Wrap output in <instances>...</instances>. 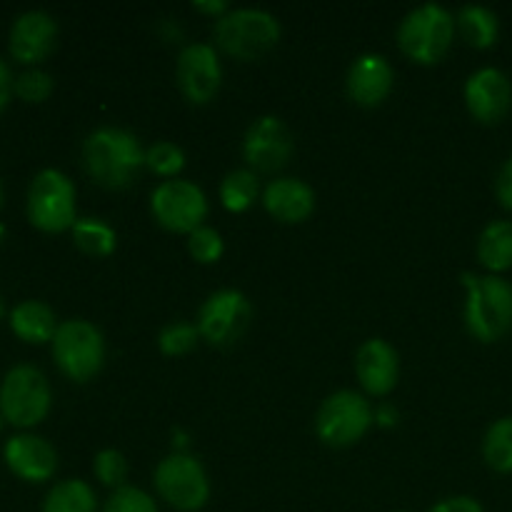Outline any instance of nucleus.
Here are the masks:
<instances>
[{
    "label": "nucleus",
    "instance_id": "nucleus-1",
    "mask_svg": "<svg viewBox=\"0 0 512 512\" xmlns=\"http://www.w3.org/2000/svg\"><path fill=\"white\" fill-rule=\"evenodd\" d=\"M83 165L90 178L108 190L133 185L145 168V150L133 133L123 128H98L85 138Z\"/></svg>",
    "mask_w": 512,
    "mask_h": 512
},
{
    "label": "nucleus",
    "instance_id": "nucleus-2",
    "mask_svg": "<svg viewBox=\"0 0 512 512\" xmlns=\"http://www.w3.org/2000/svg\"><path fill=\"white\" fill-rule=\"evenodd\" d=\"M465 325L480 343H495L512 328V285L498 275L465 273Z\"/></svg>",
    "mask_w": 512,
    "mask_h": 512
},
{
    "label": "nucleus",
    "instance_id": "nucleus-3",
    "mask_svg": "<svg viewBox=\"0 0 512 512\" xmlns=\"http://www.w3.org/2000/svg\"><path fill=\"white\" fill-rule=\"evenodd\" d=\"M455 38V18L438 3L410 10L398 28V45L413 63L435 65L445 58Z\"/></svg>",
    "mask_w": 512,
    "mask_h": 512
},
{
    "label": "nucleus",
    "instance_id": "nucleus-4",
    "mask_svg": "<svg viewBox=\"0 0 512 512\" xmlns=\"http://www.w3.org/2000/svg\"><path fill=\"white\" fill-rule=\"evenodd\" d=\"M280 23L268 10H230L215 23V43L238 60H258L278 45Z\"/></svg>",
    "mask_w": 512,
    "mask_h": 512
},
{
    "label": "nucleus",
    "instance_id": "nucleus-5",
    "mask_svg": "<svg viewBox=\"0 0 512 512\" xmlns=\"http://www.w3.org/2000/svg\"><path fill=\"white\" fill-rule=\"evenodd\" d=\"M55 365L65 378L88 383L103 370L105 340L103 333L88 320H65L53 338Z\"/></svg>",
    "mask_w": 512,
    "mask_h": 512
},
{
    "label": "nucleus",
    "instance_id": "nucleus-6",
    "mask_svg": "<svg viewBox=\"0 0 512 512\" xmlns=\"http://www.w3.org/2000/svg\"><path fill=\"white\" fill-rule=\"evenodd\" d=\"M50 410V385L33 365H15L0 383V415L15 428H33Z\"/></svg>",
    "mask_w": 512,
    "mask_h": 512
},
{
    "label": "nucleus",
    "instance_id": "nucleus-7",
    "mask_svg": "<svg viewBox=\"0 0 512 512\" xmlns=\"http://www.w3.org/2000/svg\"><path fill=\"white\" fill-rule=\"evenodd\" d=\"M373 420L375 413L363 395L353 390H338L320 405L315 433L330 448H348L368 433Z\"/></svg>",
    "mask_w": 512,
    "mask_h": 512
},
{
    "label": "nucleus",
    "instance_id": "nucleus-8",
    "mask_svg": "<svg viewBox=\"0 0 512 512\" xmlns=\"http://www.w3.org/2000/svg\"><path fill=\"white\" fill-rule=\"evenodd\" d=\"M28 218L43 233H63L75 225V188L60 170H40L28 190Z\"/></svg>",
    "mask_w": 512,
    "mask_h": 512
},
{
    "label": "nucleus",
    "instance_id": "nucleus-9",
    "mask_svg": "<svg viewBox=\"0 0 512 512\" xmlns=\"http://www.w3.org/2000/svg\"><path fill=\"white\" fill-rule=\"evenodd\" d=\"M155 490L170 508L195 512L205 508L210 498V483L200 460L188 453H173L155 468Z\"/></svg>",
    "mask_w": 512,
    "mask_h": 512
},
{
    "label": "nucleus",
    "instance_id": "nucleus-10",
    "mask_svg": "<svg viewBox=\"0 0 512 512\" xmlns=\"http://www.w3.org/2000/svg\"><path fill=\"white\" fill-rule=\"evenodd\" d=\"M150 210L170 233H195L208 215L205 193L190 180H165L150 195Z\"/></svg>",
    "mask_w": 512,
    "mask_h": 512
},
{
    "label": "nucleus",
    "instance_id": "nucleus-11",
    "mask_svg": "<svg viewBox=\"0 0 512 512\" xmlns=\"http://www.w3.org/2000/svg\"><path fill=\"white\" fill-rule=\"evenodd\" d=\"M250 315L253 310L240 290H218L203 303L195 325L205 343L225 348L243 338L250 325Z\"/></svg>",
    "mask_w": 512,
    "mask_h": 512
},
{
    "label": "nucleus",
    "instance_id": "nucleus-12",
    "mask_svg": "<svg viewBox=\"0 0 512 512\" xmlns=\"http://www.w3.org/2000/svg\"><path fill=\"white\" fill-rule=\"evenodd\" d=\"M243 158L253 173H278L293 158V135L275 115H263L248 128Z\"/></svg>",
    "mask_w": 512,
    "mask_h": 512
},
{
    "label": "nucleus",
    "instance_id": "nucleus-13",
    "mask_svg": "<svg viewBox=\"0 0 512 512\" xmlns=\"http://www.w3.org/2000/svg\"><path fill=\"white\" fill-rule=\"evenodd\" d=\"M175 80H178L180 93L193 105L210 103L223 83V68H220V58L213 45L193 43L183 48V53L178 55Z\"/></svg>",
    "mask_w": 512,
    "mask_h": 512
},
{
    "label": "nucleus",
    "instance_id": "nucleus-14",
    "mask_svg": "<svg viewBox=\"0 0 512 512\" xmlns=\"http://www.w3.org/2000/svg\"><path fill=\"white\" fill-rule=\"evenodd\" d=\"M465 103L470 115L480 123H500L512 105L510 78L498 68H480L465 83Z\"/></svg>",
    "mask_w": 512,
    "mask_h": 512
},
{
    "label": "nucleus",
    "instance_id": "nucleus-15",
    "mask_svg": "<svg viewBox=\"0 0 512 512\" xmlns=\"http://www.w3.org/2000/svg\"><path fill=\"white\" fill-rule=\"evenodd\" d=\"M58 38V25L43 10H28L18 15L10 28V55L18 63L35 65L50 55Z\"/></svg>",
    "mask_w": 512,
    "mask_h": 512
},
{
    "label": "nucleus",
    "instance_id": "nucleus-16",
    "mask_svg": "<svg viewBox=\"0 0 512 512\" xmlns=\"http://www.w3.org/2000/svg\"><path fill=\"white\" fill-rule=\"evenodd\" d=\"M355 373H358L360 385L365 393L383 398L398 385L400 378V358L398 350L388 340L373 338L360 345L355 355Z\"/></svg>",
    "mask_w": 512,
    "mask_h": 512
},
{
    "label": "nucleus",
    "instance_id": "nucleus-17",
    "mask_svg": "<svg viewBox=\"0 0 512 512\" xmlns=\"http://www.w3.org/2000/svg\"><path fill=\"white\" fill-rule=\"evenodd\" d=\"M3 455L10 473L28 483H45L58 470V453L38 435H15L5 443Z\"/></svg>",
    "mask_w": 512,
    "mask_h": 512
},
{
    "label": "nucleus",
    "instance_id": "nucleus-18",
    "mask_svg": "<svg viewBox=\"0 0 512 512\" xmlns=\"http://www.w3.org/2000/svg\"><path fill=\"white\" fill-rule=\"evenodd\" d=\"M393 90V68L383 55H360L348 73V95L363 108H378Z\"/></svg>",
    "mask_w": 512,
    "mask_h": 512
},
{
    "label": "nucleus",
    "instance_id": "nucleus-19",
    "mask_svg": "<svg viewBox=\"0 0 512 512\" xmlns=\"http://www.w3.org/2000/svg\"><path fill=\"white\" fill-rule=\"evenodd\" d=\"M263 205L280 223H303L315 210V193L298 178H278L265 188Z\"/></svg>",
    "mask_w": 512,
    "mask_h": 512
},
{
    "label": "nucleus",
    "instance_id": "nucleus-20",
    "mask_svg": "<svg viewBox=\"0 0 512 512\" xmlns=\"http://www.w3.org/2000/svg\"><path fill=\"white\" fill-rule=\"evenodd\" d=\"M10 328L25 343H53L55 333H58V320L55 313L40 300H23L20 305H15L13 313H10Z\"/></svg>",
    "mask_w": 512,
    "mask_h": 512
},
{
    "label": "nucleus",
    "instance_id": "nucleus-21",
    "mask_svg": "<svg viewBox=\"0 0 512 512\" xmlns=\"http://www.w3.org/2000/svg\"><path fill=\"white\" fill-rule=\"evenodd\" d=\"M478 258L493 273H503L512 268V223L510 220H493L480 233Z\"/></svg>",
    "mask_w": 512,
    "mask_h": 512
},
{
    "label": "nucleus",
    "instance_id": "nucleus-22",
    "mask_svg": "<svg viewBox=\"0 0 512 512\" xmlns=\"http://www.w3.org/2000/svg\"><path fill=\"white\" fill-rule=\"evenodd\" d=\"M455 28L460 30L465 43L470 48L485 50L490 45H495L500 33L498 15L490 8H483V5H465L458 13V20H455Z\"/></svg>",
    "mask_w": 512,
    "mask_h": 512
},
{
    "label": "nucleus",
    "instance_id": "nucleus-23",
    "mask_svg": "<svg viewBox=\"0 0 512 512\" xmlns=\"http://www.w3.org/2000/svg\"><path fill=\"white\" fill-rule=\"evenodd\" d=\"M70 230H73L75 248L83 250L90 258H108L118 245V235L105 220L78 218Z\"/></svg>",
    "mask_w": 512,
    "mask_h": 512
},
{
    "label": "nucleus",
    "instance_id": "nucleus-24",
    "mask_svg": "<svg viewBox=\"0 0 512 512\" xmlns=\"http://www.w3.org/2000/svg\"><path fill=\"white\" fill-rule=\"evenodd\" d=\"M98 500H95L93 488L83 480H63L45 495L43 512H95Z\"/></svg>",
    "mask_w": 512,
    "mask_h": 512
},
{
    "label": "nucleus",
    "instance_id": "nucleus-25",
    "mask_svg": "<svg viewBox=\"0 0 512 512\" xmlns=\"http://www.w3.org/2000/svg\"><path fill=\"white\" fill-rule=\"evenodd\" d=\"M258 193V175L250 168L233 170V173L225 175V180L220 183V203H223L230 213H245V210L258 200Z\"/></svg>",
    "mask_w": 512,
    "mask_h": 512
},
{
    "label": "nucleus",
    "instance_id": "nucleus-26",
    "mask_svg": "<svg viewBox=\"0 0 512 512\" xmlns=\"http://www.w3.org/2000/svg\"><path fill=\"white\" fill-rule=\"evenodd\" d=\"M483 458L498 473H512V418H500L490 425L483 440Z\"/></svg>",
    "mask_w": 512,
    "mask_h": 512
},
{
    "label": "nucleus",
    "instance_id": "nucleus-27",
    "mask_svg": "<svg viewBox=\"0 0 512 512\" xmlns=\"http://www.w3.org/2000/svg\"><path fill=\"white\" fill-rule=\"evenodd\" d=\"M145 168L160 178H175L185 168V153L175 143L160 140L145 150Z\"/></svg>",
    "mask_w": 512,
    "mask_h": 512
},
{
    "label": "nucleus",
    "instance_id": "nucleus-28",
    "mask_svg": "<svg viewBox=\"0 0 512 512\" xmlns=\"http://www.w3.org/2000/svg\"><path fill=\"white\" fill-rule=\"evenodd\" d=\"M200 330L193 323H170L160 330L158 335V348L163 355L178 358V355L190 353L198 345Z\"/></svg>",
    "mask_w": 512,
    "mask_h": 512
},
{
    "label": "nucleus",
    "instance_id": "nucleus-29",
    "mask_svg": "<svg viewBox=\"0 0 512 512\" xmlns=\"http://www.w3.org/2000/svg\"><path fill=\"white\" fill-rule=\"evenodd\" d=\"M188 250L190 255H193V260H198V263L203 265L218 263V260L223 258V250H225L223 235H220L215 228L203 225V228H198L195 233L188 235Z\"/></svg>",
    "mask_w": 512,
    "mask_h": 512
},
{
    "label": "nucleus",
    "instance_id": "nucleus-30",
    "mask_svg": "<svg viewBox=\"0 0 512 512\" xmlns=\"http://www.w3.org/2000/svg\"><path fill=\"white\" fill-rule=\"evenodd\" d=\"M13 93L25 103H43L53 93V78L43 70H25L13 80Z\"/></svg>",
    "mask_w": 512,
    "mask_h": 512
},
{
    "label": "nucleus",
    "instance_id": "nucleus-31",
    "mask_svg": "<svg viewBox=\"0 0 512 512\" xmlns=\"http://www.w3.org/2000/svg\"><path fill=\"white\" fill-rule=\"evenodd\" d=\"M103 512H158V505L140 488L123 485V488L113 490V495L105 500Z\"/></svg>",
    "mask_w": 512,
    "mask_h": 512
},
{
    "label": "nucleus",
    "instance_id": "nucleus-32",
    "mask_svg": "<svg viewBox=\"0 0 512 512\" xmlns=\"http://www.w3.org/2000/svg\"><path fill=\"white\" fill-rule=\"evenodd\" d=\"M93 470L95 475H98L100 483L118 490L123 488L125 475H128V463H125L123 453H118V450H100V453L95 455Z\"/></svg>",
    "mask_w": 512,
    "mask_h": 512
},
{
    "label": "nucleus",
    "instance_id": "nucleus-33",
    "mask_svg": "<svg viewBox=\"0 0 512 512\" xmlns=\"http://www.w3.org/2000/svg\"><path fill=\"white\" fill-rule=\"evenodd\" d=\"M495 190H498L500 205L512 213V158L505 160V165L500 168L498 180H495Z\"/></svg>",
    "mask_w": 512,
    "mask_h": 512
},
{
    "label": "nucleus",
    "instance_id": "nucleus-34",
    "mask_svg": "<svg viewBox=\"0 0 512 512\" xmlns=\"http://www.w3.org/2000/svg\"><path fill=\"white\" fill-rule=\"evenodd\" d=\"M430 512H485L478 500L468 498V495H458V498H448L443 503L435 505Z\"/></svg>",
    "mask_w": 512,
    "mask_h": 512
},
{
    "label": "nucleus",
    "instance_id": "nucleus-35",
    "mask_svg": "<svg viewBox=\"0 0 512 512\" xmlns=\"http://www.w3.org/2000/svg\"><path fill=\"white\" fill-rule=\"evenodd\" d=\"M10 93H13V78H10V70L8 65H5V60L0 58V113H3L5 105H8Z\"/></svg>",
    "mask_w": 512,
    "mask_h": 512
},
{
    "label": "nucleus",
    "instance_id": "nucleus-36",
    "mask_svg": "<svg viewBox=\"0 0 512 512\" xmlns=\"http://www.w3.org/2000/svg\"><path fill=\"white\" fill-rule=\"evenodd\" d=\"M195 10H200V13H208V15H215V18H223L225 13H230L228 10V3H223V0H210V3H193Z\"/></svg>",
    "mask_w": 512,
    "mask_h": 512
},
{
    "label": "nucleus",
    "instance_id": "nucleus-37",
    "mask_svg": "<svg viewBox=\"0 0 512 512\" xmlns=\"http://www.w3.org/2000/svg\"><path fill=\"white\" fill-rule=\"evenodd\" d=\"M375 420H378V425H383V428H390V425L398 423V410H395L393 405H380L378 413H375Z\"/></svg>",
    "mask_w": 512,
    "mask_h": 512
},
{
    "label": "nucleus",
    "instance_id": "nucleus-38",
    "mask_svg": "<svg viewBox=\"0 0 512 512\" xmlns=\"http://www.w3.org/2000/svg\"><path fill=\"white\" fill-rule=\"evenodd\" d=\"M3 200H5V195H3V185H0V208H3Z\"/></svg>",
    "mask_w": 512,
    "mask_h": 512
},
{
    "label": "nucleus",
    "instance_id": "nucleus-39",
    "mask_svg": "<svg viewBox=\"0 0 512 512\" xmlns=\"http://www.w3.org/2000/svg\"><path fill=\"white\" fill-rule=\"evenodd\" d=\"M3 313H5V305H3V298H0V318H3Z\"/></svg>",
    "mask_w": 512,
    "mask_h": 512
},
{
    "label": "nucleus",
    "instance_id": "nucleus-40",
    "mask_svg": "<svg viewBox=\"0 0 512 512\" xmlns=\"http://www.w3.org/2000/svg\"><path fill=\"white\" fill-rule=\"evenodd\" d=\"M0 428H3V415H0Z\"/></svg>",
    "mask_w": 512,
    "mask_h": 512
}]
</instances>
